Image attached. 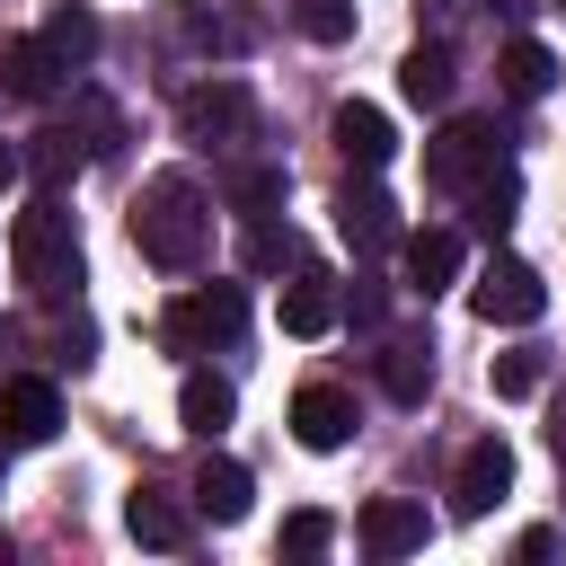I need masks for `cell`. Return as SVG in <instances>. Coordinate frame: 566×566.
<instances>
[{
	"label": "cell",
	"instance_id": "cell-8",
	"mask_svg": "<svg viewBox=\"0 0 566 566\" xmlns=\"http://www.w3.org/2000/svg\"><path fill=\"white\" fill-rule=\"evenodd\" d=\"M0 433H9L18 451L53 442V433H62V398H53V380H0Z\"/></svg>",
	"mask_w": 566,
	"mask_h": 566
},
{
	"label": "cell",
	"instance_id": "cell-4",
	"mask_svg": "<svg viewBox=\"0 0 566 566\" xmlns=\"http://www.w3.org/2000/svg\"><path fill=\"white\" fill-rule=\"evenodd\" d=\"M469 310H478L486 327H531V318L548 310V283H539L522 256H504V248H495V256L478 265V283H469Z\"/></svg>",
	"mask_w": 566,
	"mask_h": 566
},
{
	"label": "cell",
	"instance_id": "cell-17",
	"mask_svg": "<svg viewBox=\"0 0 566 566\" xmlns=\"http://www.w3.org/2000/svg\"><path fill=\"white\" fill-rule=\"evenodd\" d=\"M230 416H239L230 380H212V371H186V380H177V424H186V433H203V442H212Z\"/></svg>",
	"mask_w": 566,
	"mask_h": 566
},
{
	"label": "cell",
	"instance_id": "cell-19",
	"mask_svg": "<svg viewBox=\"0 0 566 566\" xmlns=\"http://www.w3.org/2000/svg\"><path fill=\"white\" fill-rule=\"evenodd\" d=\"M44 44L62 53V71H88V62H97V9H88V0H62V9L44 18Z\"/></svg>",
	"mask_w": 566,
	"mask_h": 566
},
{
	"label": "cell",
	"instance_id": "cell-13",
	"mask_svg": "<svg viewBox=\"0 0 566 566\" xmlns=\"http://www.w3.org/2000/svg\"><path fill=\"white\" fill-rule=\"evenodd\" d=\"M124 531H133L142 548H186V539H195L186 504H177V495H159V486H133V495H124Z\"/></svg>",
	"mask_w": 566,
	"mask_h": 566
},
{
	"label": "cell",
	"instance_id": "cell-21",
	"mask_svg": "<svg viewBox=\"0 0 566 566\" xmlns=\"http://www.w3.org/2000/svg\"><path fill=\"white\" fill-rule=\"evenodd\" d=\"M495 71H504V97H548V88H557V53L531 44V35H513Z\"/></svg>",
	"mask_w": 566,
	"mask_h": 566
},
{
	"label": "cell",
	"instance_id": "cell-22",
	"mask_svg": "<svg viewBox=\"0 0 566 566\" xmlns=\"http://www.w3.org/2000/svg\"><path fill=\"white\" fill-rule=\"evenodd\" d=\"M513 203H522V177H513V168H486V177L469 186V212H478V230H486V239H504Z\"/></svg>",
	"mask_w": 566,
	"mask_h": 566
},
{
	"label": "cell",
	"instance_id": "cell-12",
	"mask_svg": "<svg viewBox=\"0 0 566 566\" xmlns=\"http://www.w3.org/2000/svg\"><path fill=\"white\" fill-rule=\"evenodd\" d=\"M53 80H62V53H53L44 35H9V44H0V88H9V97L35 106V97H53Z\"/></svg>",
	"mask_w": 566,
	"mask_h": 566
},
{
	"label": "cell",
	"instance_id": "cell-14",
	"mask_svg": "<svg viewBox=\"0 0 566 566\" xmlns=\"http://www.w3.org/2000/svg\"><path fill=\"white\" fill-rule=\"evenodd\" d=\"M336 230H345L354 248H389V239H398V203H389L380 186H345V195H336Z\"/></svg>",
	"mask_w": 566,
	"mask_h": 566
},
{
	"label": "cell",
	"instance_id": "cell-15",
	"mask_svg": "<svg viewBox=\"0 0 566 566\" xmlns=\"http://www.w3.org/2000/svg\"><path fill=\"white\" fill-rule=\"evenodd\" d=\"M442 283H460V230H416L407 239V292L433 301Z\"/></svg>",
	"mask_w": 566,
	"mask_h": 566
},
{
	"label": "cell",
	"instance_id": "cell-18",
	"mask_svg": "<svg viewBox=\"0 0 566 566\" xmlns=\"http://www.w3.org/2000/svg\"><path fill=\"white\" fill-rule=\"evenodd\" d=\"M248 495H256V486H248V469H239V460H221V451H212V460L195 469V513L239 522V513H248Z\"/></svg>",
	"mask_w": 566,
	"mask_h": 566
},
{
	"label": "cell",
	"instance_id": "cell-1",
	"mask_svg": "<svg viewBox=\"0 0 566 566\" xmlns=\"http://www.w3.org/2000/svg\"><path fill=\"white\" fill-rule=\"evenodd\" d=\"M203 239H212V212H203V186H195L186 168H159V177L142 186V203H133V248H142L150 265H168V274H186V265L203 256Z\"/></svg>",
	"mask_w": 566,
	"mask_h": 566
},
{
	"label": "cell",
	"instance_id": "cell-28",
	"mask_svg": "<svg viewBox=\"0 0 566 566\" xmlns=\"http://www.w3.org/2000/svg\"><path fill=\"white\" fill-rule=\"evenodd\" d=\"M539 389V354H495V398H531Z\"/></svg>",
	"mask_w": 566,
	"mask_h": 566
},
{
	"label": "cell",
	"instance_id": "cell-25",
	"mask_svg": "<svg viewBox=\"0 0 566 566\" xmlns=\"http://www.w3.org/2000/svg\"><path fill=\"white\" fill-rule=\"evenodd\" d=\"M230 203H239L248 221H265V212L283 203V168H239V186H230Z\"/></svg>",
	"mask_w": 566,
	"mask_h": 566
},
{
	"label": "cell",
	"instance_id": "cell-31",
	"mask_svg": "<svg viewBox=\"0 0 566 566\" xmlns=\"http://www.w3.org/2000/svg\"><path fill=\"white\" fill-rule=\"evenodd\" d=\"M18 168H27V159H18V142H0V195L18 186Z\"/></svg>",
	"mask_w": 566,
	"mask_h": 566
},
{
	"label": "cell",
	"instance_id": "cell-9",
	"mask_svg": "<svg viewBox=\"0 0 566 566\" xmlns=\"http://www.w3.org/2000/svg\"><path fill=\"white\" fill-rule=\"evenodd\" d=\"M345 433H354V398H345L336 380H310V389L292 398V442H301V451H345Z\"/></svg>",
	"mask_w": 566,
	"mask_h": 566
},
{
	"label": "cell",
	"instance_id": "cell-26",
	"mask_svg": "<svg viewBox=\"0 0 566 566\" xmlns=\"http://www.w3.org/2000/svg\"><path fill=\"white\" fill-rule=\"evenodd\" d=\"M301 27H310L318 44H345V35H354V0H301Z\"/></svg>",
	"mask_w": 566,
	"mask_h": 566
},
{
	"label": "cell",
	"instance_id": "cell-34",
	"mask_svg": "<svg viewBox=\"0 0 566 566\" xmlns=\"http://www.w3.org/2000/svg\"><path fill=\"white\" fill-rule=\"evenodd\" d=\"M548 9H566V0H548Z\"/></svg>",
	"mask_w": 566,
	"mask_h": 566
},
{
	"label": "cell",
	"instance_id": "cell-3",
	"mask_svg": "<svg viewBox=\"0 0 566 566\" xmlns=\"http://www.w3.org/2000/svg\"><path fill=\"white\" fill-rule=\"evenodd\" d=\"M239 327H248V292H239V283H195V292L168 301V345H177V354H212V345H230Z\"/></svg>",
	"mask_w": 566,
	"mask_h": 566
},
{
	"label": "cell",
	"instance_id": "cell-5",
	"mask_svg": "<svg viewBox=\"0 0 566 566\" xmlns=\"http://www.w3.org/2000/svg\"><path fill=\"white\" fill-rule=\"evenodd\" d=\"M486 168H504V150H495V124H478V115H460V124H442L424 142V177L451 186V195H469Z\"/></svg>",
	"mask_w": 566,
	"mask_h": 566
},
{
	"label": "cell",
	"instance_id": "cell-11",
	"mask_svg": "<svg viewBox=\"0 0 566 566\" xmlns=\"http://www.w3.org/2000/svg\"><path fill=\"white\" fill-rule=\"evenodd\" d=\"M424 531H433V522H424L416 495H371V504H363V548H371V557H407V548H424Z\"/></svg>",
	"mask_w": 566,
	"mask_h": 566
},
{
	"label": "cell",
	"instance_id": "cell-29",
	"mask_svg": "<svg viewBox=\"0 0 566 566\" xmlns=\"http://www.w3.org/2000/svg\"><path fill=\"white\" fill-rule=\"evenodd\" d=\"M248 265H292V230H256L248 239Z\"/></svg>",
	"mask_w": 566,
	"mask_h": 566
},
{
	"label": "cell",
	"instance_id": "cell-27",
	"mask_svg": "<svg viewBox=\"0 0 566 566\" xmlns=\"http://www.w3.org/2000/svg\"><path fill=\"white\" fill-rule=\"evenodd\" d=\"M327 539H336V522H327V513H292V522H283V557H318Z\"/></svg>",
	"mask_w": 566,
	"mask_h": 566
},
{
	"label": "cell",
	"instance_id": "cell-23",
	"mask_svg": "<svg viewBox=\"0 0 566 566\" xmlns=\"http://www.w3.org/2000/svg\"><path fill=\"white\" fill-rule=\"evenodd\" d=\"M380 380H389V398L416 407V398L433 389V354H424V345H389V354H380Z\"/></svg>",
	"mask_w": 566,
	"mask_h": 566
},
{
	"label": "cell",
	"instance_id": "cell-33",
	"mask_svg": "<svg viewBox=\"0 0 566 566\" xmlns=\"http://www.w3.org/2000/svg\"><path fill=\"white\" fill-rule=\"evenodd\" d=\"M9 451H18V442H9V433H0V460H9Z\"/></svg>",
	"mask_w": 566,
	"mask_h": 566
},
{
	"label": "cell",
	"instance_id": "cell-6",
	"mask_svg": "<svg viewBox=\"0 0 566 566\" xmlns=\"http://www.w3.org/2000/svg\"><path fill=\"white\" fill-rule=\"evenodd\" d=\"M513 495V451L495 442V433H478L469 451H460V478H451V513L460 522H478V513H495Z\"/></svg>",
	"mask_w": 566,
	"mask_h": 566
},
{
	"label": "cell",
	"instance_id": "cell-16",
	"mask_svg": "<svg viewBox=\"0 0 566 566\" xmlns=\"http://www.w3.org/2000/svg\"><path fill=\"white\" fill-rule=\"evenodd\" d=\"M336 318H345V301H336V283H327V274L283 283V336H327Z\"/></svg>",
	"mask_w": 566,
	"mask_h": 566
},
{
	"label": "cell",
	"instance_id": "cell-30",
	"mask_svg": "<svg viewBox=\"0 0 566 566\" xmlns=\"http://www.w3.org/2000/svg\"><path fill=\"white\" fill-rule=\"evenodd\" d=\"M513 557H531V566H539V557H557V531H522V539H513Z\"/></svg>",
	"mask_w": 566,
	"mask_h": 566
},
{
	"label": "cell",
	"instance_id": "cell-2",
	"mask_svg": "<svg viewBox=\"0 0 566 566\" xmlns=\"http://www.w3.org/2000/svg\"><path fill=\"white\" fill-rule=\"evenodd\" d=\"M9 265H18V283H27L35 301H62V292L80 283V230H71V212H62L53 195H35V203L9 221Z\"/></svg>",
	"mask_w": 566,
	"mask_h": 566
},
{
	"label": "cell",
	"instance_id": "cell-7",
	"mask_svg": "<svg viewBox=\"0 0 566 566\" xmlns=\"http://www.w3.org/2000/svg\"><path fill=\"white\" fill-rule=\"evenodd\" d=\"M177 124H186V142H239L248 133V88L239 80H195L177 97Z\"/></svg>",
	"mask_w": 566,
	"mask_h": 566
},
{
	"label": "cell",
	"instance_id": "cell-32",
	"mask_svg": "<svg viewBox=\"0 0 566 566\" xmlns=\"http://www.w3.org/2000/svg\"><path fill=\"white\" fill-rule=\"evenodd\" d=\"M548 442H557V460H566V398H557V416H548Z\"/></svg>",
	"mask_w": 566,
	"mask_h": 566
},
{
	"label": "cell",
	"instance_id": "cell-24",
	"mask_svg": "<svg viewBox=\"0 0 566 566\" xmlns=\"http://www.w3.org/2000/svg\"><path fill=\"white\" fill-rule=\"evenodd\" d=\"M80 159H88V142H71V133H35V177H44V186L80 177Z\"/></svg>",
	"mask_w": 566,
	"mask_h": 566
},
{
	"label": "cell",
	"instance_id": "cell-20",
	"mask_svg": "<svg viewBox=\"0 0 566 566\" xmlns=\"http://www.w3.org/2000/svg\"><path fill=\"white\" fill-rule=\"evenodd\" d=\"M398 97L407 106H451V44H416L398 62Z\"/></svg>",
	"mask_w": 566,
	"mask_h": 566
},
{
	"label": "cell",
	"instance_id": "cell-10",
	"mask_svg": "<svg viewBox=\"0 0 566 566\" xmlns=\"http://www.w3.org/2000/svg\"><path fill=\"white\" fill-rule=\"evenodd\" d=\"M327 133H336V150H345V168H363V177H371V168H389V150H398V133H389V115H380V106H363V97H345Z\"/></svg>",
	"mask_w": 566,
	"mask_h": 566
}]
</instances>
